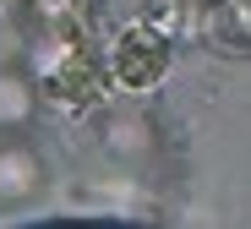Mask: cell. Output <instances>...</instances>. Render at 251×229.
<instances>
[{
    "label": "cell",
    "instance_id": "6da1fadb",
    "mask_svg": "<svg viewBox=\"0 0 251 229\" xmlns=\"http://www.w3.org/2000/svg\"><path fill=\"white\" fill-rule=\"evenodd\" d=\"M38 186V158L27 148H6L0 153V197H22Z\"/></svg>",
    "mask_w": 251,
    "mask_h": 229
},
{
    "label": "cell",
    "instance_id": "7a4b0ae2",
    "mask_svg": "<svg viewBox=\"0 0 251 229\" xmlns=\"http://www.w3.org/2000/svg\"><path fill=\"white\" fill-rule=\"evenodd\" d=\"M27 104H33V99H27V82L6 71V76H0V126H17V120L27 115Z\"/></svg>",
    "mask_w": 251,
    "mask_h": 229
}]
</instances>
